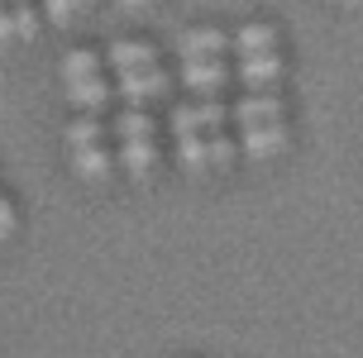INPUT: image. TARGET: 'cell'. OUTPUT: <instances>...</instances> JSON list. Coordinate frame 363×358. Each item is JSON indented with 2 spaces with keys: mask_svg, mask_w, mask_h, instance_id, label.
I'll list each match as a JSON object with an SVG mask.
<instances>
[{
  "mask_svg": "<svg viewBox=\"0 0 363 358\" xmlns=\"http://www.w3.org/2000/svg\"><path fill=\"white\" fill-rule=\"evenodd\" d=\"M101 72V53L91 48H77V53L62 57V82H77V77H96Z\"/></svg>",
  "mask_w": 363,
  "mask_h": 358,
  "instance_id": "14",
  "label": "cell"
},
{
  "mask_svg": "<svg viewBox=\"0 0 363 358\" xmlns=\"http://www.w3.org/2000/svg\"><path fill=\"white\" fill-rule=\"evenodd\" d=\"M91 5H96V0H43V15L67 29V24H77V15H86Z\"/></svg>",
  "mask_w": 363,
  "mask_h": 358,
  "instance_id": "15",
  "label": "cell"
},
{
  "mask_svg": "<svg viewBox=\"0 0 363 358\" xmlns=\"http://www.w3.org/2000/svg\"><path fill=\"white\" fill-rule=\"evenodd\" d=\"M72 167H77L86 181H106L110 167H115V158H110L101 143H86V148H72Z\"/></svg>",
  "mask_w": 363,
  "mask_h": 358,
  "instance_id": "9",
  "label": "cell"
},
{
  "mask_svg": "<svg viewBox=\"0 0 363 358\" xmlns=\"http://www.w3.org/2000/svg\"><path fill=\"white\" fill-rule=\"evenodd\" d=\"M120 162H125V172L134 181H148V172L158 167V148H153V139H125Z\"/></svg>",
  "mask_w": 363,
  "mask_h": 358,
  "instance_id": "5",
  "label": "cell"
},
{
  "mask_svg": "<svg viewBox=\"0 0 363 358\" xmlns=\"http://www.w3.org/2000/svg\"><path fill=\"white\" fill-rule=\"evenodd\" d=\"M0 234H15V206L0 196Z\"/></svg>",
  "mask_w": 363,
  "mask_h": 358,
  "instance_id": "20",
  "label": "cell"
},
{
  "mask_svg": "<svg viewBox=\"0 0 363 358\" xmlns=\"http://www.w3.org/2000/svg\"><path fill=\"white\" fill-rule=\"evenodd\" d=\"M106 62H110V67H120V72L153 67V62H158V48H153V43H134V38H125V43H110Z\"/></svg>",
  "mask_w": 363,
  "mask_h": 358,
  "instance_id": "6",
  "label": "cell"
},
{
  "mask_svg": "<svg viewBox=\"0 0 363 358\" xmlns=\"http://www.w3.org/2000/svg\"><path fill=\"white\" fill-rule=\"evenodd\" d=\"M182 82L196 91V96H211L230 82V67L220 62V57H186V67H182Z\"/></svg>",
  "mask_w": 363,
  "mask_h": 358,
  "instance_id": "4",
  "label": "cell"
},
{
  "mask_svg": "<svg viewBox=\"0 0 363 358\" xmlns=\"http://www.w3.org/2000/svg\"><path fill=\"white\" fill-rule=\"evenodd\" d=\"M206 158H211V167H230L235 162V143L225 139V134H211L206 139Z\"/></svg>",
  "mask_w": 363,
  "mask_h": 358,
  "instance_id": "19",
  "label": "cell"
},
{
  "mask_svg": "<svg viewBox=\"0 0 363 358\" xmlns=\"http://www.w3.org/2000/svg\"><path fill=\"white\" fill-rule=\"evenodd\" d=\"M10 5H15V0H10Z\"/></svg>",
  "mask_w": 363,
  "mask_h": 358,
  "instance_id": "24",
  "label": "cell"
},
{
  "mask_svg": "<svg viewBox=\"0 0 363 358\" xmlns=\"http://www.w3.org/2000/svg\"><path fill=\"white\" fill-rule=\"evenodd\" d=\"M10 15H15V34L19 38H34L38 34V19H43V15H38L29 0H15V10H10Z\"/></svg>",
  "mask_w": 363,
  "mask_h": 358,
  "instance_id": "17",
  "label": "cell"
},
{
  "mask_svg": "<svg viewBox=\"0 0 363 358\" xmlns=\"http://www.w3.org/2000/svg\"><path fill=\"white\" fill-rule=\"evenodd\" d=\"M101 134H106V129L96 125V120H77V125H67V148H86V143H101Z\"/></svg>",
  "mask_w": 363,
  "mask_h": 358,
  "instance_id": "18",
  "label": "cell"
},
{
  "mask_svg": "<svg viewBox=\"0 0 363 358\" xmlns=\"http://www.w3.org/2000/svg\"><path fill=\"white\" fill-rule=\"evenodd\" d=\"M225 120H230V110L216 106V101H196V106L172 110V129L177 134H206V129H220Z\"/></svg>",
  "mask_w": 363,
  "mask_h": 358,
  "instance_id": "2",
  "label": "cell"
},
{
  "mask_svg": "<svg viewBox=\"0 0 363 358\" xmlns=\"http://www.w3.org/2000/svg\"><path fill=\"white\" fill-rule=\"evenodd\" d=\"M249 158H272L287 148V125L282 120H263V125H244V143H239Z\"/></svg>",
  "mask_w": 363,
  "mask_h": 358,
  "instance_id": "3",
  "label": "cell"
},
{
  "mask_svg": "<svg viewBox=\"0 0 363 358\" xmlns=\"http://www.w3.org/2000/svg\"><path fill=\"white\" fill-rule=\"evenodd\" d=\"M230 120L239 125H263V120H282V101L277 96H249V101H239L230 110Z\"/></svg>",
  "mask_w": 363,
  "mask_h": 358,
  "instance_id": "10",
  "label": "cell"
},
{
  "mask_svg": "<svg viewBox=\"0 0 363 358\" xmlns=\"http://www.w3.org/2000/svg\"><path fill=\"white\" fill-rule=\"evenodd\" d=\"M115 134H120V139H153V120L139 115V110H129V115L115 120Z\"/></svg>",
  "mask_w": 363,
  "mask_h": 358,
  "instance_id": "16",
  "label": "cell"
},
{
  "mask_svg": "<svg viewBox=\"0 0 363 358\" xmlns=\"http://www.w3.org/2000/svg\"><path fill=\"white\" fill-rule=\"evenodd\" d=\"M163 91H167V77L158 72V62H153V67H134V72L120 77V96H125L129 106H148V101H158Z\"/></svg>",
  "mask_w": 363,
  "mask_h": 358,
  "instance_id": "1",
  "label": "cell"
},
{
  "mask_svg": "<svg viewBox=\"0 0 363 358\" xmlns=\"http://www.w3.org/2000/svg\"><path fill=\"white\" fill-rule=\"evenodd\" d=\"M177 162L191 172V177H206V167H211L206 139H201V134H177Z\"/></svg>",
  "mask_w": 363,
  "mask_h": 358,
  "instance_id": "12",
  "label": "cell"
},
{
  "mask_svg": "<svg viewBox=\"0 0 363 358\" xmlns=\"http://www.w3.org/2000/svg\"><path fill=\"white\" fill-rule=\"evenodd\" d=\"M115 96V91L106 86V77L96 72V77H77V82H67V101H72L77 110H101Z\"/></svg>",
  "mask_w": 363,
  "mask_h": 358,
  "instance_id": "7",
  "label": "cell"
},
{
  "mask_svg": "<svg viewBox=\"0 0 363 358\" xmlns=\"http://www.w3.org/2000/svg\"><path fill=\"white\" fill-rule=\"evenodd\" d=\"M10 38H15V15L0 10V43H10Z\"/></svg>",
  "mask_w": 363,
  "mask_h": 358,
  "instance_id": "21",
  "label": "cell"
},
{
  "mask_svg": "<svg viewBox=\"0 0 363 358\" xmlns=\"http://www.w3.org/2000/svg\"><path fill=\"white\" fill-rule=\"evenodd\" d=\"M239 77H244L249 86H272V82L282 77V57H277V53H244Z\"/></svg>",
  "mask_w": 363,
  "mask_h": 358,
  "instance_id": "8",
  "label": "cell"
},
{
  "mask_svg": "<svg viewBox=\"0 0 363 358\" xmlns=\"http://www.w3.org/2000/svg\"><path fill=\"white\" fill-rule=\"evenodd\" d=\"M235 48L239 53H272L277 48V29L272 24H244L235 34Z\"/></svg>",
  "mask_w": 363,
  "mask_h": 358,
  "instance_id": "13",
  "label": "cell"
},
{
  "mask_svg": "<svg viewBox=\"0 0 363 358\" xmlns=\"http://www.w3.org/2000/svg\"><path fill=\"white\" fill-rule=\"evenodd\" d=\"M120 10H139V5H153V0H115Z\"/></svg>",
  "mask_w": 363,
  "mask_h": 358,
  "instance_id": "22",
  "label": "cell"
},
{
  "mask_svg": "<svg viewBox=\"0 0 363 358\" xmlns=\"http://www.w3.org/2000/svg\"><path fill=\"white\" fill-rule=\"evenodd\" d=\"M0 5H5V0H0Z\"/></svg>",
  "mask_w": 363,
  "mask_h": 358,
  "instance_id": "23",
  "label": "cell"
},
{
  "mask_svg": "<svg viewBox=\"0 0 363 358\" xmlns=\"http://www.w3.org/2000/svg\"><path fill=\"white\" fill-rule=\"evenodd\" d=\"M230 48V38L220 34V29H191V34H182V57H220Z\"/></svg>",
  "mask_w": 363,
  "mask_h": 358,
  "instance_id": "11",
  "label": "cell"
}]
</instances>
